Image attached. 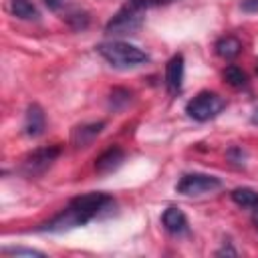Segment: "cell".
<instances>
[{"label":"cell","mask_w":258,"mask_h":258,"mask_svg":"<svg viewBox=\"0 0 258 258\" xmlns=\"http://www.w3.org/2000/svg\"><path fill=\"white\" fill-rule=\"evenodd\" d=\"M2 254H6V256H44L40 250H32V248H20V246H16V248H2Z\"/></svg>","instance_id":"obj_16"},{"label":"cell","mask_w":258,"mask_h":258,"mask_svg":"<svg viewBox=\"0 0 258 258\" xmlns=\"http://www.w3.org/2000/svg\"><path fill=\"white\" fill-rule=\"evenodd\" d=\"M256 71H258V67H256Z\"/></svg>","instance_id":"obj_25"},{"label":"cell","mask_w":258,"mask_h":258,"mask_svg":"<svg viewBox=\"0 0 258 258\" xmlns=\"http://www.w3.org/2000/svg\"><path fill=\"white\" fill-rule=\"evenodd\" d=\"M129 99H131V93L125 91V89H115V91L111 93V105H113V107L117 105V101H121V105H127Z\"/></svg>","instance_id":"obj_17"},{"label":"cell","mask_w":258,"mask_h":258,"mask_svg":"<svg viewBox=\"0 0 258 258\" xmlns=\"http://www.w3.org/2000/svg\"><path fill=\"white\" fill-rule=\"evenodd\" d=\"M44 2H46V6H48V8L56 10V8L60 6V2H62V0H44Z\"/></svg>","instance_id":"obj_23"},{"label":"cell","mask_w":258,"mask_h":258,"mask_svg":"<svg viewBox=\"0 0 258 258\" xmlns=\"http://www.w3.org/2000/svg\"><path fill=\"white\" fill-rule=\"evenodd\" d=\"M224 81H226L230 87H234V89H242V87L248 85V75H246L240 67L230 64V67H226V71H224Z\"/></svg>","instance_id":"obj_15"},{"label":"cell","mask_w":258,"mask_h":258,"mask_svg":"<svg viewBox=\"0 0 258 258\" xmlns=\"http://www.w3.org/2000/svg\"><path fill=\"white\" fill-rule=\"evenodd\" d=\"M131 4L139 6V8H151V6H161V4H169L175 0H129Z\"/></svg>","instance_id":"obj_19"},{"label":"cell","mask_w":258,"mask_h":258,"mask_svg":"<svg viewBox=\"0 0 258 258\" xmlns=\"http://www.w3.org/2000/svg\"><path fill=\"white\" fill-rule=\"evenodd\" d=\"M141 24H143V8L129 2L117 14H113V18L105 26V32L113 36H127V34H135L141 28Z\"/></svg>","instance_id":"obj_4"},{"label":"cell","mask_w":258,"mask_h":258,"mask_svg":"<svg viewBox=\"0 0 258 258\" xmlns=\"http://www.w3.org/2000/svg\"><path fill=\"white\" fill-rule=\"evenodd\" d=\"M67 20H69L75 28H85V26H87V22H89V16H87L85 12H77V14H69V16H67Z\"/></svg>","instance_id":"obj_18"},{"label":"cell","mask_w":258,"mask_h":258,"mask_svg":"<svg viewBox=\"0 0 258 258\" xmlns=\"http://www.w3.org/2000/svg\"><path fill=\"white\" fill-rule=\"evenodd\" d=\"M216 54L226 58V60H232L236 58L240 52H242V42L236 38V36H222L218 42H216Z\"/></svg>","instance_id":"obj_12"},{"label":"cell","mask_w":258,"mask_h":258,"mask_svg":"<svg viewBox=\"0 0 258 258\" xmlns=\"http://www.w3.org/2000/svg\"><path fill=\"white\" fill-rule=\"evenodd\" d=\"M58 155H60V147H58V145H44V147H38V149L30 151V153L22 159L20 171H22L26 177L42 175V173L54 163V159H56Z\"/></svg>","instance_id":"obj_5"},{"label":"cell","mask_w":258,"mask_h":258,"mask_svg":"<svg viewBox=\"0 0 258 258\" xmlns=\"http://www.w3.org/2000/svg\"><path fill=\"white\" fill-rule=\"evenodd\" d=\"M220 187H222L220 177L208 175V173H185L175 185V189L183 196H202Z\"/></svg>","instance_id":"obj_6"},{"label":"cell","mask_w":258,"mask_h":258,"mask_svg":"<svg viewBox=\"0 0 258 258\" xmlns=\"http://www.w3.org/2000/svg\"><path fill=\"white\" fill-rule=\"evenodd\" d=\"M228 157H230L234 163H240V165H242V163H244V159H246V153H244L240 147H232V149L228 151Z\"/></svg>","instance_id":"obj_20"},{"label":"cell","mask_w":258,"mask_h":258,"mask_svg":"<svg viewBox=\"0 0 258 258\" xmlns=\"http://www.w3.org/2000/svg\"><path fill=\"white\" fill-rule=\"evenodd\" d=\"M183 71H185L183 54H173L165 64V85L169 93H179L183 83Z\"/></svg>","instance_id":"obj_8"},{"label":"cell","mask_w":258,"mask_h":258,"mask_svg":"<svg viewBox=\"0 0 258 258\" xmlns=\"http://www.w3.org/2000/svg\"><path fill=\"white\" fill-rule=\"evenodd\" d=\"M99 54L115 69H133L139 64H145L149 60L147 52H143L141 48L123 42V40H111V42H103L97 46Z\"/></svg>","instance_id":"obj_2"},{"label":"cell","mask_w":258,"mask_h":258,"mask_svg":"<svg viewBox=\"0 0 258 258\" xmlns=\"http://www.w3.org/2000/svg\"><path fill=\"white\" fill-rule=\"evenodd\" d=\"M232 200L242 206V208H248L250 212H256L258 210V191L252 189V187H236L232 194Z\"/></svg>","instance_id":"obj_13"},{"label":"cell","mask_w":258,"mask_h":258,"mask_svg":"<svg viewBox=\"0 0 258 258\" xmlns=\"http://www.w3.org/2000/svg\"><path fill=\"white\" fill-rule=\"evenodd\" d=\"M254 113H256V115H254V117H252V123H258V109H256V111H254Z\"/></svg>","instance_id":"obj_24"},{"label":"cell","mask_w":258,"mask_h":258,"mask_svg":"<svg viewBox=\"0 0 258 258\" xmlns=\"http://www.w3.org/2000/svg\"><path fill=\"white\" fill-rule=\"evenodd\" d=\"M44 125H46V117H44V111L38 107V105H28L26 109V115H24V135L28 137H38L42 131H44Z\"/></svg>","instance_id":"obj_10"},{"label":"cell","mask_w":258,"mask_h":258,"mask_svg":"<svg viewBox=\"0 0 258 258\" xmlns=\"http://www.w3.org/2000/svg\"><path fill=\"white\" fill-rule=\"evenodd\" d=\"M226 107V101L224 97H220L218 93H212V91H202L198 93L191 101H187L185 105V113L194 119V121H210L214 117H218Z\"/></svg>","instance_id":"obj_3"},{"label":"cell","mask_w":258,"mask_h":258,"mask_svg":"<svg viewBox=\"0 0 258 258\" xmlns=\"http://www.w3.org/2000/svg\"><path fill=\"white\" fill-rule=\"evenodd\" d=\"M161 222H163V228L169 232V234H175V236H181L187 232V218L185 214L179 210V208H167L163 214H161Z\"/></svg>","instance_id":"obj_11"},{"label":"cell","mask_w":258,"mask_h":258,"mask_svg":"<svg viewBox=\"0 0 258 258\" xmlns=\"http://www.w3.org/2000/svg\"><path fill=\"white\" fill-rule=\"evenodd\" d=\"M105 123L99 121V123H87V125H79L73 129L71 133V143L75 149H81V147H89L103 131Z\"/></svg>","instance_id":"obj_7"},{"label":"cell","mask_w":258,"mask_h":258,"mask_svg":"<svg viewBox=\"0 0 258 258\" xmlns=\"http://www.w3.org/2000/svg\"><path fill=\"white\" fill-rule=\"evenodd\" d=\"M123 159H125L123 149L117 147V145H111V147H107V149L97 157L95 169H97L99 173H111V171H115V169L123 163Z\"/></svg>","instance_id":"obj_9"},{"label":"cell","mask_w":258,"mask_h":258,"mask_svg":"<svg viewBox=\"0 0 258 258\" xmlns=\"http://www.w3.org/2000/svg\"><path fill=\"white\" fill-rule=\"evenodd\" d=\"M216 254H218V256H222V254H230V256H236L238 252H236L234 248H230V246H224V248H222V250H218Z\"/></svg>","instance_id":"obj_22"},{"label":"cell","mask_w":258,"mask_h":258,"mask_svg":"<svg viewBox=\"0 0 258 258\" xmlns=\"http://www.w3.org/2000/svg\"><path fill=\"white\" fill-rule=\"evenodd\" d=\"M109 206H113V198L103 191H89L83 196L73 198L54 218H50L46 224L40 226L42 232L50 234H62L69 230H75L79 226H85L87 222L101 216Z\"/></svg>","instance_id":"obj_1"},{"label":"cell","mask_w":258,"mask_h":258,"mask_svg":"<svg viewBox=\"0 0 258 258\" xmlns=\"http://www.w3.org/2000/svg\"><path fill=\"white\" fill-rule=\"evenodd\" d=\"M8 8L20 20H36L40 16L38 14V8L30 0H10V6Z\"/></svg>","instance_id":"obj_14"},{"label":"cell","mask_w":258,"mask_h":258,"mask_svg":"<svg viewBox=\"0 0 258 258\" xmlns=\"http://www.w3.org/2000/svg\"><path fill=\"white\" fill-rule=\"evenodd\" d=\"M240 8L244 12H258V0H240Z\"/></svg>","instance_id":"obj_21"}]
</instances>
